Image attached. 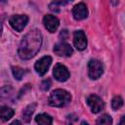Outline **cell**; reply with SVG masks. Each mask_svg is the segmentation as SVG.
<instances>
[{"mask_svg": "<svg viewBox=\"0 0 125 125\" xmlns=\"http://www.w3.org/2000/svg\"><path fill=\"white\" fill-rule=\"evenodd\" d=\"M1 1H2V2H5V1H6V0H1Z\"/></svg>", "mask_w": 125, "mask_h": 125, "instance_id": "25", "label": "cell"}, {"mask_svg": "<svg viewBox=\"0 0 125 125\" xmlns=\"http://www.w3.org/2000/svg\"><path fill=\"white\" fill-rule=\"evenodd\" d=\"M121 125H125V115L124 116H122V118H121V120H120V122H119Z\"/></svg>", "mask_w": 125, "mask_h": 125, "instance_id": "22", "label": "cell"}, {"mask_svg": "<svg viewBox=\"0 0 125 125\" xmlns=\"http://www.w3.org/2000/svg\"><path fill=\"white\" fill-rule=\"evenodd\" d=\"M40 87H41V89H42L43 91H48V90L50 89V87H51V80H50V79H45V80H43Z\"/></svg>", "mask_w": 125, "mask_h": 125, "instance_id": "19", "label": "cell"}, {"mask_svg": "<svg viewBox=\"0 0 125 125\" xmlns=\"http://www.w3.org/2000/svg\"><path fill=\"white\" fill-rule=\"evenodd\" d=\"M72 16L76 21H81L87 18L88 16V9L84 3L76 4L72 9Z\"/></svg>", "mask_w": 125, "mask_h": 125, "instance_id": "11", "label": "cell"}, {"mask_svg": "<svg viewBox=\"0 0 125 125\" xmlns=\"http://www.w3.org/2000/svg\"><path fill=\"white\" fill-rule=\"evenodd\" d=\"M51 62H52V58L50 56H45V57H42L41 59H39L35 64H34V68L36 70V72L40 75V76H43L49 69L50 65H51Z\"/></svg>", "mask_w": 125, "mask_h": 125, "instance_id": "6", "label": "cell"}, {"mask_svg": "<svg viewBox=\"0 0 125 125\" xmlns=\"http://www.w3.org/2000/svg\"><path fill=\"white\" fill-rule=\"evenodd\" d=\"M67 37H68V32H67V30H66V29L62 30L61 33H60V38H61L62 40H66Z\"/></svg>", "mask_w": 125, "mask_h": 125, "instance_id": "20", "label": "cell"}, {"mask_svg": "<svg viewBox=\"0 0 125 125\" xmlns=\"http://www.w3.org/2000/svg\"><path fill=\"white\" fill-rule=\"evenodd\" d=\"M71 101L70 94L63 89H56L49 96V104L51 106L62 107Z\"/></svg>", "mask_w": 125, "mask_h": 125, "instance_id": "2", "label": "cell"}, {"mask_svg": "<svg viewBox=\"0 0 125 125\" xmlns=\"http://www.w3.org/2000/svg\"><path fill=\"white\" fill-rule=\"evenodd\" d=\"M28 22V17L25 15H13L9 19L10 25L16 31H21Z\"/></svg>", "mask_w": 125, "mask_h": 125, "instance_id": "4", "label": "cell"}, {"mask_svg": "<svg viewBox=\"0 0 125 125\" xmlns=\"http://www.w3.org/2000/svg\"><path fill=\"white\" fill-rule=\"evenodd\" d=\"M21 121H18V120H15V121H13L12 123H11V125H14V124H21Z\"/></svg>", "mask_w": 125, "mask_h": 125, "instance_id": "23", "label": "cell"}, {"mask_svg": "<svg viewBox=\"0 0 125 125\" xmlns=\"http://www.w3.org/2000/svg\"><path fill=\"white\" fill-rule=\"evenodd\" d=\"M0 115H1V119L3 121H8L11 117H13L14 110H13V108H11L9 106H2L1 110H0Z\"/></svg>", "mask_w": 125, "mask_h": 125, "instance_id": "14", "label": "cell"}, {"mask_svg": "<svg viewBox=\"0 0 125 125\" xmlns=\"http://www.w3.org/2000/svg\"><path fill=\"white\" fill-rule=\"evenodd\" d=\"M35 106H36V104H31L29 105H27L23 111H22V119L24 122L28 123L31 119V115L33 114L34 110H35Z\"/></svg>", "mask_w": 125, "mask_h": 125, "instance_id": "12", "label": "cell"}, {"mask_svg": "<svg viewBox=\"0 0 125 125\" xmlns=\"http://www.w3.org/2000/svg\"><path fill=\"white\" fill-rule=\"evenodd\" d=\"M87 104L91 108V111L93 113H99L100 111H102L104 107V101L97 95H90L87 97Z\"/></svg>", "mask_w": 125, "mask_h": 125, "instance_id": "5", "label": "cell"}, {"mask_svg": "<svg viewBox=\"0 0 125 125\" xmlns=\"http://www.w3.org/2000/svg\"><path fill=\"white\" fill-rule=\"evenodd\" d=\"M122 104H123V100H122V98L120 96H115L111 101V107L114 110L120 108L122 106Z\"/></svg>", "mask_w": 125, "mask_h": 125, "instance_id": "16", "label": "cell"}, {"mask_svg": "<svg viewBox=\"0 0 125 125\" xmlns=\"http://www.w3.org/2000/svg\"><path fill=\"white\" fill-rule=\"evenodd\" d=\"M104 72L103 63L98 60H90L88 62V75L91 79H99Z\"/></svg>", "mask_w": 125, "mask_h": 125, "instance_id": "3", "label": "cell"}, {"mask_svg": "<svg viewBox=\"0 0 125 125\" xmlns=\"http://www.w3.org/2000/svg\"><path fill=\"white\" fill-rule=\"evenodd\" d=\"M112 123V119L108 114H104L102 116L99 117V119L97 120V124H104V125H109Z\"/></svg>", "mask_w": 125, "mask_h": 125, "instance_id": "17", "label": "cell"}, {"mask_svg": "<svg viewBox=\"0 0 125 125\" xmlns=\"http://www.w3.org/2000/svg\"><path fill=\"white\" fill-rule=\"evenodd\" d=\"M43 24L45 26V28L49 31V32H55L59 25H60V21L57 17L52 16V15H46L43 18Z\"/></svg>", "mask_w": 125, "mask_h": 125, "instance_id": "10", "label": "cell"}, {"mask_svg": "<svg viewBox=\"0 0 125 125\" xmlns=\"http://www.w3.org/2000/svg\"><path fill=\"white\" fill-rule=\"evenodd\" d=\"M110 1H111V3H112L113 5H116L117 2H118V0H110Z\"/></svg>", "mask_w": 125, "mask_h": 125, "instance_id": "24", "label": "cell"}, {"mask_svg": "<svg viewBox=\"0 0 125 125\" xmlns=\"http://www.w3.org/2000/svg\"><path fill=\"white\" fill-rule=\"evenodd\" d=\"M35 121L36 123L41 124V125H49V124H52L53 119L47 113H40L35 117Z\"/></svg>", "mask_w": 125, "mask_h": 125, "instance_id": "13", "label": "cell"}, {"mask_svg": "<svg viewBox=\"0 0 125 125\" xmlns=\"http://www.w3.org/2000/svg\"><path fill=\"white\" fill-rule=\"evenodd\" d=\"M60 7H61V4H60L57 0H54V1L49 5L50 10L53 11V12H60Z\"/></svg>", "mask_w": 125, "mask_h": 125, "instance_id": "18", "label": "cell"}, {"mask_svg": "<svg viewBox=\"0 0 125 125\" xmlns=\"http://www.w3.org/2000/svg\"><path fill=\"white\" fill-rule=\"evenodd\" d=\"M53 74L55 76V78L60 81V82H64L66 81L69 76H70V73L67 69V67L62 63H57L54 67V71H53Z\"/></svg>", "mask_w": 125, "mask_h": 125, "instance_id": "7", "label": "cell"}, {"mask_svg": "<svg viewBox=\"0 0 125 125\" xmlns=\"http://www.w3.org/2000/svg\"><path fill=\"white\" fill-rule=\"evenodd\" d=\"M60 4H61V6L62 5H66L67 3H69V2H72L73 0H57Z\"/></svg>", "mask_w": 125, "mask_h": 125, "instance_id": "21", "label": "cell"}, {"mask_svg": "<svg viewBox=\"0 0 125 125\" xmlns=\"http://www.w3.org/2000/svg\"><path fill=\"white\" fill-rule=\"evenodd\" d=\"M73 44L79 51H83L87 47V37L83 30H76L73 33Z\"/></svg>", "mask_w": 125, "mask_h": 125, "instance_id": "8", "label": "cell"}, {"mask_svg": "<svg viewBox=\"0 0 125 125\" xmlns=\"http://www.w3.org/2000/svg\"><path fill=\"white\" fill-rule=\"evenodd\" d=\"M54 53L56 55H58L59 57H69L72 55L73 53V49L72 47L65 43V42H60V43H57L55 46H54V49H53Z\"/></svg>", "mask_w": 125, "mask_h": 125, "instance_id": "9", "label": "cell"}, {"mask_svg": "<svg viewBox=\"0 0 125 125\" xmlns=\"http://www.w3.org/2000/svg\"><path fill=\"white\" fill-rule=\"evenodd\" d=\"M12 72H13V75L14 77L17 79V80H21L23 75L25 74V70L20 66H13L12 67Z\"/></svg>", "mask_w": 125, "mask_h": 125, "instance_id": "15", "label": "cell"}, {"mask_svg": "<svg viewBox=\"0 0 125 125\" xmlns=\"http://www.w3.org/2000/svg\"><path fill=\"white\" fill-rule=\"evenodd\" d=\"M42 45V34L38 29L28 31L21 41L18 54L21 60L32 59L40 50Z\"/></svg>", "mask_w": 125, "mask_h": 125, "instance_id": "1", "label": "cell"}]
</instances>
